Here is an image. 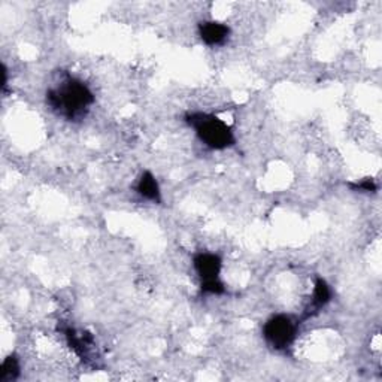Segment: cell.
<instances>
[{
	"instance_id": "cell-1",
	"label": "cell",
	"mask_w": 382,
	"mask_h": 382,
	"mask_svg": "<svg viewBox=\"0 0 382 382\" xmlns=\"http://www.w3.org/2000/svg\"><path fill=\"white\" fill-rule=\"evenodd\" d=\"M93 100L94 98L90 88L73 78H68L66 81L48 93L50 106L71 120L84 115Z\"/></svg>"
},
{
	"instance_id": "cell-2",
	"label": "cell",
	"mask_w": 382,
	"mask_h": 382,
	"mask_svg": "<svg viewBox=\"0 0 382 382\" xmlns=\"http://www.w3.org/2000/svg\"><path fill=\"white\" fill-rule=\"evenodd\" d=\"M188 123L195 127L197 136L206 147L212 150H224L233 145V132L230 125H227V123L222 120L214 115L193 114L188 117Z\"/></svg>"
},
{
	"instance_id": "cell-3",
	"label": "cell",
	"mask_w": 382,
	"mask_h": 382,
	"mask_svg": "<svg viewBox=\"0 0 382 382\" xmlns=\"http://www.w3.org/2000/svg\"><path fill=\"white\" fill-rule=\"evenodd\" d=\"M296 323L286 315H275L263 327V334L270 346L275 349L289 348L296 339Z\"/></svg>"
},
{
	"instance_id": "cell-4",
	"label": "cell",
	"mask_w": 382,
	"mask_h": 382,
	"mask_svg": "<svg viewBox=\"0 0 382 382\" xmlns=\"http://www.w3.org/2000/svg\"><path fill=\"white\" fill-rule=\"evenodd\" d=\"M195 269L202 279V284L220 279L221 260L215 254L200 252L195 257Z\"/></svg>"
},
{
	"instance_id": "cell-5",
	"label": "cell",
	"mask_w": 382,
	"mask_h": 382,
	"mask_svg": "<svg viewBox=\"0 0 382 382\" xmlns=\"http://www.w3.org/2000/svg\"><path fill=\"white\" fill-rule=\"evenodd\" d=\"M199 35L206 45L217 46V45H222L227 41L230 35V29L222 23L205 21L199 26Z\"/></svg>"
},
{
	"instance_id": "cell-6",
	"label": "cell",
	"mask_w": 382,
	"mask_h": 382,
	"mask_svg": "<svg viewBox=\"0 0 382 382\" xmlns=\"http://www.w3.org/2000/svg\"><path fill=\"white\" fill-rule=\"evenodd\" d=\"M138 193L151 202H160V187H158L157 180L154 175L150 172H145L140 177L138 182Z\"/></svg>"
},
{
	"instance_id": "cell-7",
	"label": "cell",
	"mask_w": 382,
	"mask_h": 382,
	"mask_svg": "<svg viewBox=\"0 0 382 382\" xmlns=\"http://www.w3.org/2000/svg\"><path fill=\"white\" fill-rule=\"evenodd\" d=\"M331 297L330 286L324 279H316L315 286H314V293H312V308L314 309H320L324 305H327Z\"/></svg>"
},
{
	"instance_id": "cell-8",
	"label": "cell",
	"mask_w": 382,
	"mask_h": 382,
	"mask_svg": "<svg viewBox=\"0 0 382 382\" xmlns=\"http://www.w3.org/2000/svg\"><path fill=\"white\" fill-rule=\"evenodd\" d=\"M2 375H0V378H2V381H12L19 376L20 373V363L19 360L15 357H8L4 360L2 363V372H0Z\"/></svg>"
}]
</instances>
